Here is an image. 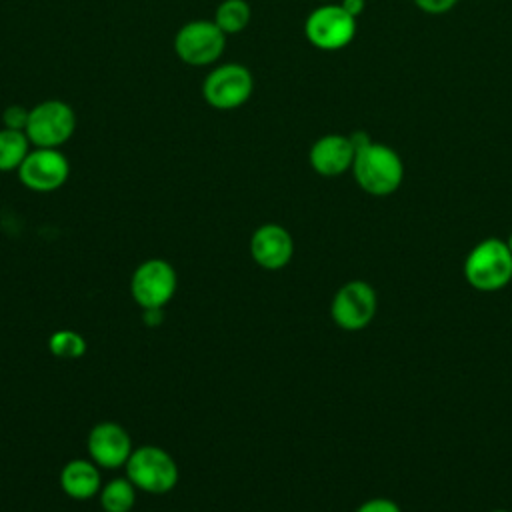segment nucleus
Wrapping results in <instances>:
<instances>
[{"instance_id":"9","label":"nucleus","mask_w":512,"mask_h":512,"mask_svg":"<svg viewBox=\"0 0 512 512\" xmlns=\"http://www.w3.org/2000/svg\"><path fill=\"white\" fill-rule=\"evenodd\" d=\"M176 292V272L162 258L144 260L130 278V294L142 310L164 308Z\"/></svg>"},{"instance_id":"3","label":"nucleus","mask_w":512,"mask_h":512,"mask_svg":"<svg viewBox=\"0 0 512 512\" xmlns=\"http://www.w3.org/2000/svg\"><path fill=\"white\" fill-rule=\"evenodd\" d=\"M124 466L128 480L148 494H166L178 482V466L174 458L158 446H140L132 450Z\"/></svg>"},{"instance_id":"7","label":"nucleus","mask_w":512,"mask_h":512,"mask_svg":"<svg viewBox=\"0 0 512 512\" xmlns=\"http://www.w3.org/2000/svg\"><path fill=\"white\" fill-rule=\"evenodd\" d=\"M254 80L246 66L228 62L216 66L202 84L204 100L216 110H234L252 96Z\"/></svg>"},{"instance_id":"20","label":"nucleus","mask_w":512,"mask_h":512,"mask_svg":"<svg viewBox=\"0 0 512 512\" xmlns=\"http://www.w3.org/2000/svg\"><path fill=\"white\" fill-rule=\"evenodd\" d=\"M354 512H402V510L390 498H370L362 502Z\"/></svg>"},{"instance_id":"23","label":"nucleus","mask_w":512,"mask_h":512,"mask_svg":"<svg viewBox=\"0 0 512 512\" xmlns=\"http://www.w3.org/2000/svg\"><path fill=\"white\" fill-rule=\"evenodd\" d=\"M142 320H144V324H148V326L156 328V326H158V324H162V320H164L162 308H150V310H144Z\"/></svg>"},{"instance_id":"18","label":"nucleus","mask_w":512,"mask_h":512,"mask_svg":"<svg viewBox=\"0 0 512 512\" xmlns=\"http://www.w3.org/2000/svg\"><path fill=\"white\" fill-rule=\"evenodd\" d=\"M48 348L52 356L60 360H78L86 352V340L74 330H56L48 338Z\"/></svg>"},{"instance_id":"21","label":"nucleus","mask_w":512,"mask_h":512,"mask_svg":"<svg viewBox=\"0 0 512 512\" xmlns=\"http://www.w3.org/2000/svg\"><path fill=\"white\" fill-rule=\"evenodd\" d=\"M426 14H444L456 6L458 0H412Z\"/></svg>"},{"instance_id":"16","label":"nucleus","mask_w":512,"mask_h":512,"mask_svg":"<svg viewBox=\"0 0 512 512\" xmlns=\"http://www.w3.org/2000/svg\"><path fill=\"white\" fill-rule=\"evenodd\" d=\"M136 502V486L128 478H114L100 488L104 512H130Z\"/></svg>"},{"instance_id":"6","label":"nucleus","mask_w":512,"mask_h":512,"mask_svg":"<svg viewBox=\"0 0 512 512\" xmlns=\"http://www.w3.org/2000/svg\"><path fill=\"white\" fill-rule=\"evenodd\" d=\"M226 46V34L214 20H192L174 36V50L188 66L214 64Z\"/></svg>"},{"instance_id":"11","label":"nucleus","mask_w":512,"mask_h":512,"mask_svg":"<svg viewBox=\"0 0 512 512\" xmlns=\"http://www.w3.org/2000/svg\"><path fill=\"white\" fill-rule=\"evenodd\" d=\"M88 454L94 464L102 468H120L132 454L128 432L116 422H98L88 432Z\"/></svg>"},{"instance_id":"5","label":"nucleus","mask_w":512,"mask_h":512,"mask_svg":"<svg viewBox=\"0 0 512 512\" xmlns=\"http://www.w3.org/2000/svg\"><path fill=\"white\" fill-rule=\"evenodd\" d=\"M376 310V290L364 280H350L342 284L330 304V316L334 324L346 332L364 330L374 320Z\"/></svg>"},{"instance_id":"13","label":"nucleus","mask_w":512,"mask_h":512,"mask_svg":"<svg viewBox=\"0 0 512 512\" xmlns=\"http://www.w3.org/2000/svg\"><path fill=\"white\" fill-rule=\"evenodd\" d=\"M354 156H356V150L350 142V136L326 134L312 144L308 160L316 174L334 178L352 168Z\"/></svg>"},{"instance_id":"14","label":"nucleus","mask_w":512,"mask_h":512,"mask_svg":"<svg viewBox=\"0 0 512 512\" xmlns=\"http://www.w3.org/2000/svg\"><path fill=\"white\" fill-rule=\"evenodd\" d=\"M60 486L74 500L92 498L102 488L98 464L84 458L70 460L60 472Z\"/></svg>"},{"instance_id":"8","label":"nucleus","mask_w":512,"mask_h":512,"mask_svg":"<svg viewBox=\"0 0 512 512\" xmlns=\"http://www.w3.org/2000/svg\"><path fill=\"white\" fill-rule=\"evenodd\" d=\"M304 34L308 42L320 50H340L352 42L356 18L340 4H322L308 14Z\"/></svg>"},{"instance_id":"25","label":"nucleus","mask_w":512,"mask_h":512,"mask_svg":"<svg viewBox=\"0 0 512 512\" xmlns=\"http://www.w3.org/2000/svg\"><path fill=\"white\" fill-rule=\"evenodd\" d=\"M492 512H510V510H502V508H500V510H492Z\"/></svg>"},{"instance_id":"1","label":"nucleus","mask_w":512,"mask_h":512,"mask_svg":"<svg viewBox=\"0 0 512 512\" xmlns=\"http://www.w3.org/2000/svg\"><path fill=\"white\" fill-rule=\"evenodd\" d=\"M352 174L366 194L390 196L404 180V162L394 148L372 140L364 148L356 150Z\"/></svg>"},{"instance_id":"15","label":"nucleus","mask_w":512,"mask_h":512,"mask_svg":"<svg viewBox=\"0 0 512 512\" xmlns=\"http://www.w3.org/2000/svg\"><path fill=\"white\" fill-rule=\"evenodd\" d=\"M30 152V140L24 130H0V172L18 170Z\"/></svg>"},{"instance_id":"24","label":"nucleus","mask_w":512,"mask_h":512,"mask_svg":"<svg viewBox=\"0 0 512 512\" xmlns=\"http://www.w3.org/2000/svg\"><path fill=\"white\" fill-rule=\"evenodd\" d=\"M506 244H508V248H510V252H512V234L508 236V240H506Z\"/></svg>"},{"instance_id":"26","label":"nucleus","mask_w":512,"mask_h":512,"mask_svg":"<svg viewBox=\"0 0 512 512\" xmlns=\"http://www.w3.org/2000/svg\"><path fill=\"white\" fill-rule=\"evenodd\" d=\"M322 2H328V0H322Z\"/></svg>"},{"instance_id":"10","label":"nucleus","mask_w":512,"mask_h":512,"mask_svg":"<svg viewBox=\"0 0 512 512\" xmlns=\"http://www.w3.org/2000/svg\"><path fill=\"white\" fill-rule=\"evenodd\" d=\"M68 176V158L58 148H34L18 168L20 182L34 192H54Z\"/></svg>"},{"instance_id":"17","label":"nucleus","mask_w":512,"mask_h":512,"mask_svg":"<svg viewBox=\"0 0 512 512\" xmlns=\"http://www.w3.org/2000/svg\"><path fill=\"white\" fill-rule=\"evenodd\" d=\"M250 16H252V10L246 0H222L216 8L214 22L228 36V34L242 32L248 26Z\"/></svg>"},{"instance_id":"19","label":"nucleus","mask_w":512,"mask_h":512,"mask_svg":"<svg viewBox=\"0 0 512 512\" xmlns=\"http://www.w3.org/2000/svg\"><path fill=\"white\" fill-rule=\"evenodd\" d=\"M28 114H30L28 108H24V106H20V104H12V106L4 108V112H2V124H4V128L26 130Z\"/></svg>"},{"instance_id":"22","label":"nucleus","mask_w":512,"mask_h":512,"mask_svg":"<svg viewBox=\"0 0 512 512\" xmlns=\"http://www.w3.org/2000/svg\"><path fill=\"white\" fill-rule=\"evenodd\" d=\"M340 6H342L350 16L358 18V16L364 12V8H366V0H342Z\"/></svg>"},{"instance_id":"2","label":"nucleus","mask_w":512,"mask_h":512,"mask_svg":"<svg viewBox=\"0 0 512 512\" xmlns=\"http://www.w3.org/2000/svg\"><path fill=\"white\" fill-rule=\"evenodd\" d=\"M464 278L480 292H496L512 280V252L500 238H484L464 258Z\"/></svg>"},{"instance_id":"12","label":"nucleus","mask_w":512,"mask_h":512,"mask_svg":"<svg viewBox=\"0 0 512 512\" xmlns=\"http://www.w3.org/2000/svg\"><path fill=\"white\" fill-rule=\"evenodd\" d=\"M252 260L264 270L284 268L294 254V240L280 224H262L250 238Z\"/></svg>"},{"instance_id":"4","label":"nucleus","mask_w":512,"mask_h":512,"mask_svg":"<svg viewBox=\"0 0 512 512\" xmlns=\"http://www.w3.org/2000/svg\"><path fill=\"white\" fill-rule=\"evenodd\" d=\"M76 130V114L62 100H44L30 108L26 136L36 148H60Z\"/></svg>"}]
</instances>
